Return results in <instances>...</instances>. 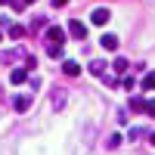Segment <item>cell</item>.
Segmentation results:
<instances>
[{"instance_id":"1","label":"cell","mask_w":155,"mask_h":155,"mask_svg":"<svg viewBox=\"0 0 155 155\" xmlns=\"http://www.w3.org/2000/svg\"><path fill=\"white\" fill-rule=\"evenodd\" d=\"M68 34H71V37H78V41H84V37H87V28H84V22L71 19V22H68Z\"/></svg>"},{"instance_id":"2","label":"cell","mask_w":155,"mask_h":155,"mask_svg":"<svg viewBox=\"0 0 155 155\" xmlns=\"http://www.w3.org/2000/svg\"><path fill=\"white\" fill-rule=\"evenodd\" d=\"M62 71H65V74H81V62L65 59V62H62Z\"/></svg>"},{"instance_id":"3","label":"cell","mask_w":155,"mask_h":155,"mask_svg":"<svg viewBox=\"0 0 155 155\" xmlns=\"http://www.w3.org/2000/svg\"><path fill=\"white\" fill-rule=\"evenodd\" d=\"M90 19H93V25H106V22H109V9H93V16H90Z\"/></svg>"},{"instance_id":"4","label":"cell","mask_w":155,"mask_h":155,"mask_svg":"<svg viewBox=\"0 0 155 155\" xmlns=\"http://www.w3.org/2000/svg\"><path fill=\"white\" fill-rule=\"evenodd\" d=\"M9 81H12V84H25V81H28V71H25V68H16Z\"/></svg>"},{"instance_id":"5","label":"cell","mask_w":155,"mask_h":155,"mask_svg":"<svg viewBox=\"0 0 155 155\" xmlns=\"http://www.w3.org/2000/svg\"><path fill=\"white\" fill-rule=\"evenodd\" d=\"M102 47H106V50H115V47H118V37H115V34H102Z\"/></svg>"},{"instance_id":"6","label":"cell","mask_w":155,"mask_h":155,"mask_svg":"<svg viewBox=\"0 0 155 155\" xmlns=\"http://www.w3.org/2000/svg\"><path fill=\"white\" fill-rule=\"evenodd\" d=\"M47 37H50V44H62V37H65V34H62L59 28H50V31H47Z\"/></svg>"},{"instance_id":"7","label":"cell","mask_w":155,"mask_h":155,"mask_svg":"<svg viewBox=\"0 0 155 155\" xmlns=\"http://www.w3.org/2000/svg\"><path fill=\"white\" fill-rule=\"evenodd\" d=\"M143 90H155V71H149L146 78H143V84H140Z\"/></svg>"},{"instance_id":"8","label":"cell","mask_w":155,"mask_h":155,"mask_svg":"<svg viewBox=\"0 0 155 155\" xmlns=\"http://www.w3.org/2000/svg\"><path fill=\"white\" fill-rule=\"evenodd\" d=\"M90 71H93L96 78H102V71H106V65H102L99 59H93V62H90Z\"/></svg>"},{"instance_id":"9","label":"cell","mask_w":155,"mask_h":155,"mask_svg":"<svg viewBox=\"0 0 155 155\" xmlns=\"http://www.w3.org/2000/svg\"><path fill=\"white\" fill-rule=\"evenodd\" d=\"M50 59H62V47H59V44L50 47Z\"/></svg>"},{"instance_id":"10","label":"cell","mask_w":155,"mask_h":155,"mask_svg":"<svg viewBox=\"0 0 155 155\" xmlns=\"http://www.w3.org/2000/svg\"><path fill=\"white\" fill-rule=\"evenodd\" d=\"M16 109H19V112H25V109H28V99L19 96V99H16Z\"/></svg>"},{"instance_id":"11","label":"cell","mask_w":155,"mask_h":155,"mask_svg":"<svg viewBox=\"0 0 155 155\" xmlns=\"http://www.w3.org/2000/svg\"><path fill=\"white\" fill-rule=\"evenodd\" d=\"M127 68V59H115V71H124Z\"/></svg>"},{"instance_id":"12","label":"cell","mask_w":155,"mask_h":155,"mask_svg":"<svg viewBox=\"0 0 155 155\" xmlns=\"http://www.w3.org/2000/svg\"><path fill=\"white\" fill-rule=\"evenodd\" d=\"M143 109H146V112L152 115V118H155V99H152V102H143Z\"/></svg>"},{"instance_id":"13","label":"cell","mask_w":155,"mask_h":155,"mask_svg":"<svg viewBox=\"0 0 155 155\" xmlns=\"http://www.w3.org/2000/svg\"><path fill=\"white\" fill-rule=\"evenodd\" d=\"M68 3V0H53V6H65Z\"/></svg>"},{"instance_id":"14","label":"cell","mask_w":155,"mask_h":155,"mask_svg":"<svg viewBox=\"0 0 155 155\" xmlns=\"http://www.w3.org/2000/svg\"><path fill=\"white\" fill-rule=\"evenodd\" d=\"M152 146H155V134H152Z\"/></svg>"},{"instance_id":"15","label":"cell","mask_w":155,"mask_h":155,"mask_svg":"<svg viewBox=\"0 0 155 155\" xmlns=\"http://www.w3.org/2000/svg\"><path fill=\"white\" fill-rule=\"evenodd\" d=\"M25 3H28V0H25Z\"/></svg>"},{"instance_id":"16","label":"cell","mask_w":155,"mask_h":155,"mask_svg":"<svg viewBox=\"0 0 155 155\" xmlns=\"http://www.w3.org/2000/svg\"><path fill=\"white\" fill-rule=\"evenodd\" d=\"M0 37H3V34H0Z\"/></svg>"}]
</instances>
